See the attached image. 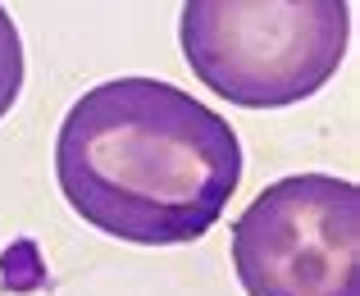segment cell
<instances>
[{
  "label": "cell",
  "instance_id": "6da1fadb",
  "mask_svg": "<svg viewBox=\"0 0 360 296\" xmlns=\"http://www.w3.org/2000/svg\"><path fill=\"white\" fill-rule=\"evenodd\" d=\"M69 210L132 246L201 242L242 183L224 114L160 78H110L69 105L55 137Z\"/></svg>",
  "mask_w": 360,
  "mask_h": 296
},
{
  "label": "cell",
  "instance_id": "7a4b0ae2",
  "mask_svg": "<svg viewBox=\"0 0 360 296\" xmlns=\"http://www.w3.org/2000/svg\"><path fill=\"white\" fill-rule=\"evenodd\" d=\"M178 41L205 91L242 110H288L338 78L352 41V5L183 0Z\"/></svg>",
  "mask_w": 360,
  "mask_h": 296
},
{
  "label": "cell",
  "instance_id": "3957f363",
  "mask_svg": "<svg viewBox=\"0 0 360 296\" xmlns=\"http://www.w3.org/2000/svg\"><path fill=\"white\" fill-rule=\"evenodd\" d=\"M246 296H360V187L333 174L269 183L233 224Z\"/></svg>",
  "mask_w": 360,
  "mask_h": 296
},
{
  "label": "cell",
  "instance_id": "277c9868",
  "mask_svg": "<svg viewBox=\"0 0 360 296\" xmlns=\"http://www.w3.org/2000/svg\"><path fill=\"white\" fill-rule=\"evenodd\" d=\"M23 73H27L23 37H18V23L9 18V9L0 5V119L14 110L18 91H23Z\"/></svg>",
  "mask_w": 360,
  "mask_h": 296
}]
</instances>
